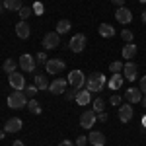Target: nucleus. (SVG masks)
Wrapping results in <instances>:
<instances>
[{
  "mask_svg": "<svg viewBox=\"0 0 146 146\" xmlns=\"http://www.w3.org/2000/svg\"><path fill=\"white\" fill-rule=\"evenodd\" d=\"M2 4H4L6 10H10V12H20L22 10V0H4Z\"/></svg>",
  "mask_w": 146,
  "mask_h": 146,
  "instance_id": "5701e85b",
  "label": "nucleus"
},
{
  "mask_svg": "<svg viewBox=\"0 0 146 146\" xmlns=\"http://www.w3.org/2000/svg\"><path fill=\"white\" fill-rule=\"evenodd\" d=\"M58 43H60V35L56 33V31L45 33V37H43V47L45 49H56Z\"/></svg>",
  "mask_w": 146,
  "mask_h": 146,
  "instance_id": "9b49d317",
  "label": "nucleus"
},
{
  "mask_svg": "<svg viewBox=\"0 0 146 146\" xmlns=\"http://www.w3.org/2000/svg\"><path fill=\"white\" fill-rule=\"evenodd\" d=\"M117 115H119V121H121V123H129V121L133 119L135 111H133L131 103H125V105H119V111H117Z\"/></svg>",
  "mask_w": 146,
  "mask_h": 146,
  "instance_id": "f8f14e48",
  "label": "nucleus"
},
{
  "mask_svg": "<svg viewBox=\"0 0 146 146\" xmlns=\"http://www.w3.org/2000/svg\"><path fill=\"white\" fill-rule=\"evenodd\" d=\"M33 14H35V16H43V14H45V6H43V2H35V4H33Z\"/></svg>",
  "mask_w": 146,
  "mask_h": 146,
  "instance_id": "2f4dec72",
  "label": "nucleus"
},
{
  "mask_svg": "<svg viewBox=\"0 0 146 146\" xmlns=\"http://www.w3.org/2000/svg\"><path fill=\"white\" fill-rule=\"evenodd\" d=\"M4 135H6V133H4V131H0V140L4 138Z\"/></svg>",
  "mask_w": 146,
  "mask_h": 146,
  "instance_id": "49530a36",
  "label": "nucleus"
},
{
  "mask_svg": "<svg viewBox=\"0 0 146 146\" xmlns=\"http://www.w3.org/2000/svg\"><path fill=\"white\" fill-rule=\"evenodd\" d=\"M100 35L105 37V39H109V37L115 35V27L109 25V23H100Z\"/></svg>",
  "mask_w": 146,
  "mask_h": 146,
  "instance_id": "4be33fe9",
  "label": "nucleus"
},
{
  "mask_svg": "<svg viewBox=\"0 0 146 146\" xmlns=\"http://www.w3.org/2000/svg\"><path fill=\"white\" fill-rule=\"evenodd\" d=\"M76 92H78V90H74V88H72V90H66V92H64V98H66V101L76 100Z\"/></svg>",
  "mask_w": 146,
  "mask_h": 146,
  "instance_id": "72a5a7b5",
  "label": "nucleus"
},
{
  "mask_svg": "<svg viewBox=\"0 0 146 146\" xmlns=\"http://www.w3.org/2000/svg\"><path fill=\"white\" fill-rule=\"evenodd\" d=\"M107 119H109V117H107V113L101 111V113H100V123H107Z\"/></svg>",
  "mask_w": 146,
  "mask_h": 146,
  "instance_id": "4c0bfd02",
  "label": "nucleus"
},
{
  "mask_svg": "<svg viewBox=\"0 0 146 146\" xmlns=\"http://www.w3.org/2000/svg\"><path fill=\"white\" fill-rule=\"evenodd\" d=\"M37 64H47V60H49V56H47V53H37Z\"/></svg>",
  "mask_w": 146,
  "mask_h": 146,
  "instance_id": "473e14b6",
  "label": "nucleus"
},
{
  "mask_svg": "<svg viewBox=\"0 0 146 146\" xmlns=\"http://www.w3.org/2000/svg\"><path fill=\"white\" fill-rule=\"evenodd\" d=\"M58 146H74V144H72L70 140H60V142H58Z\"/></svg>",
  "mask_w": 146,
  "mask_h": 146,
  "instance_id": "58836bf2",
  "label": "nucleus"
},
{
  "mask_svg": "<svg viewBox=\"0 0 146 146\" xmlns=\"http://www.w3.org/2000/svg\"><path fill=\"white\" fill-rule=\"evenodd\" d=\"M86 142H88V136H78V138H76V146H86Z\"/></svg>",
  "mask_w": 146,
  "mask_h": 146,
  "instance_id": "c9c22d12",
  "label": "nucleus"
},
{
  "mask_svg": "<svg viewBox=\"0 0 146 146\" xmlns=\"http://www.w3.org/2000/svg\"><path fill=\"white\" fill-rule=\"evenodd\" d=\"M68 84H70L74 90H82L84 84H86L84 72H82V70H72V72H68Z\"/></svg>",
  "mask_w": 146,
  "mask_h": 146,
  "instance_id": "7ed1b4c3",
  "label": "nucleus"
},
{
  "mask_svg": "<svg viewBox=\"0 0 146 146\" xmlns=\"http://www.w3.org/2000/svg\"><path fill=\"white\" fill-rule=\"evenodd\" d=\"M109 103H111V105H121V96L113 94L111 98H109Z\"/></svg>",
  "mask_w": 146,
  "mask_h": 146,
  "instance_id": "f704fd0d",
  "label": "nucleus"
},
{
  "mask_svg": "<svg viewBox=\"0 0 146 146\" xmlns=\"http://www.w3.org/2000/svg\"><path fill=\"white\" fill-rule=\"evenodd\" d=\"M142 22L146 23V12H142Z\"/></svg>",
  "mask_w": 146,
  "mask_h": 146,
  "instance_id": "a18cd8bd",
  "label": "nucleus"
},
{
  "mask_svg": "<svg viewBox=\"0 0 146 146\" xmlns=\"http://www.w3.org/2000/svg\"><path fill=\"white\" fill-rule=\"evenodd\" d=\"M113 4H115V6H119V8H121V6H125V0H111Z\"/></svg>",
  "mask_w": 146,
  "mask_h": 146,
  "instance_id": "ea45409f",
  "label": "nucleus"
},
{
  "mask_svg": "<svg viewBox=\"0 0 146 146\" xmlns=\"http://www.w3.org/2000/svg\"><path fill=\"white\" fill-rule=\"evenodd\" d=\"M115 20L119 23H123V25H127V23L133 22V12L129 10L127 6H121V8H117V12H115Z\"/></svg>",
  "mask_w": 146,
  "mask_h": 146,
  "instance_id": "39448f33",
  "label": "nucleus"
},
{
  "mask_svg": "<svg viewBox=\"0 0 146 146\" xmlns=\"http://www.w3.org/2000/svg\"><path fill=\"white\" fill-rule=\"evenodd\" d=\"M140 2H146V0H140Z\"/></svg>",
  "mask_w": 146,
  "mask_h": 146,
  "instance_id": "de8ad7c7",
  "label": "nucleus"
},
{
  "mask_svg": "<svg viewBox=\"0 0 146 146\" xmlns=\"http://www.w3.org/2000/svg\"><path fill=\"white\" fill-rule=\"evenodd\" d=\"M125 98H127L129 103H140L142 92H140V88H129V90L125 92Z\"/></svg>",
  "mask_w": 146,
  "mask_h": 146,
  "instance_id": "2eb2a0df",
  "label": "nucleus"
},
{
  "mask_svg": "<svg viewBox=\"0 0 146 146\" xmlns=\"http://www.w3.org/2000/svg\"><path fill=\"white\" fill-rule=\"evenodd\" d=\"M0 2H4V0H0Z\"/></svg>",
  "mask_w": 146,
  "mask_h": 146,
  "instance_id": "09e8293b",
  "label": "nucleus"
},
{
  "mask_svg": "<svg viewBox=\"0 0 146 146\" xmlns=\"http://www.w3.org/2000/svg\"><path fill=\"white\" fill-rule=\"evenodd\" d=\"M6 10V8H4V4H2V2H0V14H2V12Z\"/></svg>",
  "mask_w": 146,
  "mask_h": 146,
  "instance_id": "c03bdc74",
  "label": "nucleus"
},
{
  "mask_svg": "<svg viewBox=\"0 0 146 146\" xmlns=\"http://www.w3.org/2000/svg\"><path fill=\"white\" fill-rule=\"evenodd\" d=\"M12 146H23V142H22V140H14V142H12Z\"/></svg>",
  "mask_w": 146,
  "mask_h": 146,
  "instance_id": "a19ab883",
  "label": "nucleus"
},
{
  "mask_svg": "<svg viewBox=\"0 0 146 146\" xmlns=\"http://www.w3.org/2000/svg\"><path fill=\"white\" fill-rule=\"evenodd\" d=\"M18 14H20V20H22V22H25V20H27V18H29V16L33 14V8H27V6H22V10L18 12Z\"/></svg>",
  "mask_w": 146,
  "mask_h": 146,
  "instance_id": "bb28decb",
  "label": "nucleus"
},
{
  "mask_svg": "<svg viewBox=\"0 0 146 146\" xmlns=\"http://www.w3.org/2000/svg\"><path fill=\"white\" fill-rule=\"evenodd\" d=\"M121 37H123L125 43H133V39H135V33H133V31H129V29H123V31H121Z\"/></svg>",
  "mask_w": 146,
  "mask_h": 146,
  "instance_id": "7c9ffc66",
  "label": "nucleus"
},
{
  "mask_svg": "<svg viewBox=\"0 0 146 146\" xmlns=\"http://www.w3.org/2000/svg\"><path fill=\"white\" fill-rule=\"evenodd\" d=\"M16 35H18L20 39H27V37H29V25L20 20V22L16 23Z\"/></svg>",
  "mask_w": 146,
  "mask_h": 146,
  "instance_id": "6ab92c4d",
  "label": "nucleus"
},
{
  "mask_svg": "<svg viewBox=\"0 0 146 146\" xmlns=\"http://www.w3.org/2000/svg\"><path fill=\"white\" fill-rule=\"evenodd\" d=\"M70 27H72V25H70L68 20H60V22L56 23V33H58V35H60V33H66Z\"/></svg>",
  "mask_w": 146,
  "mask_h": 146,
  "instance_id": "393cba45",
  "label": "nucleus"
},
{
  "mask_svg": "<svg viewBox=\"0 0 146 146\" xmlns=\"http://www.w3.org/2000/svg\"><path fill=\"white\" fill-rule=\"evenodd\" d=\"M25 107H27L29 111L33 113V115H39V113H41V105L37 103V100H29V101H27V105H25Z\"/></svg>",
  "mask_w": 146,
  "mask_h": 146,
  "instance_id": "a878e982",
  "label": "nucleus"
},
{
  "mask_svg": "<svg viewBox=\"0 0 146 146\" xmlns=\"http://www.w3.org/2000/svg\"><path fill=\"white\" fill-rule=\"evenodd\" d=\"M45 68H47V74H58V72L64 70V62L60 58H49Z\"/></svg>",
  "mask_w": 146,
  "mask_h": 146,
  "instance_id": "6e6552de",
  "label": "nucleus"
},
{
  "mask_svg": "<svg viewBox=\"0 0 146 146\" xmlns=\"http://www.w3.org/2000/svg\"><path fill=\"white\" fill-rule=\"evenodd\" d=\"M22 127H23V121L20 117H12L4 125V133H18V131H22Z\"/></svg>",
  "mask_w": 146,
  "mask_h": 146,
  "instance_id": "4468645a",
  "label": "nucleus"
},
{
  "mask_svg": "<svg viewBox=\"0 0 146 146\" xmlns=\"http://www.w3.org/2000/svg\"><path fill=\"white\" fill-rule=\"evenodd\" d=\"M105 76L103 74H100V72H94V74H90V78L86 80V90L90 92H101L103 90V86H105Z\"/></svg>",
  "mask_w": 146,
  "mask_h": 146,
  "instance_id": "f03ea898",
  "label": "nucleus"
},
{
  "mask_svg": "<svg viewBox=\"0 0 146 146\" xmlns=\"http://www.w3.org/2000/svg\"><path fill=\"white\" fill-rule=\"evenodd\" d=\"M140 103H142V107H146V96L142 98V100H140Z\"/></svg>",
  "mask_w": 146,
  "mask_h": 146,
  "instance_id": "79ce46f5",
  "label": "nucleus"
},
{
  "mask_svg": "<svg viewBox=\"0 0 146 146\" xmlns=\"http://www.w3.org/2000/svg\"><path fill=\"white\" fill-rule=\"evenodd\" d=\"M88 142H90L92 146H105V135L94 131V133H90V136H88Z\"/></svg>",
  "mask_w": 146,
  "mask_h": 146,
  "instance_id": "a211bd4d",
  "label": "nucleus"
},
{
  "mask_svg": "<svg viewBox=\"0 0 146 146\" xmlns=\"http://www.w3.org/2000/svg\"><path fill=\"white\" fill-rule=\"evenodd\" d=\"M138 88H140V92L146 96V76H142V78H140V86H138Z\"/></svg>",
  "mask_w": 146,
  "mask_h": 146,
  "instance_id": "e433bc0d",
  "label": "nucleus"
},
{
  "mask_svg": "<svg viewBox=\"0 0 146 146\" xmlns=\"http://www.w3.org/2000/svg\"><path fill=\"white\" fill-rule=\"evenodd\" d=\"M109 70H111V74H119V72H123V62H119V60H115L109 64Z\"/></svg>",
  "mask_w": 146,
  "mask_h": 146,
  "instance_id": "cd10ccee",
  "label": "nucleus"
},
{
  "mask_svg": "<svg viewBox=\"0 0 146 146\" xmlns=\"http://www.w3.org/2000/svg\"><path fill=\"white\" fill-rule=\"evenodd\" d=\"M123 76L125 80H129V82H133V80H136V76H138V66H136L135 62H125L123 64Z\"/></svg>",
  "mask_w": 146,
  "mask_h": 146,
  "instance_id": "1a4fd4ad",
  "label": "nucleus"
},
{
  "mask_svg": "<svg viewBox=\"0 0 146 146\" xmlns=\"http://www.w3.org/2000/svg\"><path fill=\"white\" fill-rule=\"evenodd\" d=\"M18 66H20V62H18V60H14V58H6L2 68H4V72L12 74V72H16V70H18Z\"/></svg>",
  "mask_w": 146,
  "mask_h": 146,
  "instance_id": "b1692460",
  "label": "nucleus"
},
{
  "mask_svg": "<svg viewBox=\"0 0 146 146\" xmlns=\"http://www.w3.org/2000/svg\"><path fill=\"white\" fill-rule=\"evenodd\" d=\"M25 96H27V98H29V100H33L35 96H37V92H39V88H37V86H25Z\"/></svg>",
  "mask_w": 146,
  "mask_h": 146,
  "instance_id": "c85d7f7f",
  "label": "nucleus"
},
{
  "mask_svg": "<svg viewBox=\"0 0 146 146\" xmlns=\"http://www.w3.org/2000/svg\"><path fill=\"white\" fill-rule=\"evenodd\" d=\"M96 121H98V113L94 111V109H92V111H84L82 117H80V125H82L84 129H92Z\"/></svg>",
  "mask_w": 146,
  "mask_h": 146,
  "instance_id": "9d476101",
  "label": "nucleus"
},
{
  "mask_svg": "<svg viewBox=\"0 0 146 146\" xmlns=\"http://www.w3.org/2000/svg\"><path fill=\"white\" fill-rule=\"evenodd\" d=\"M18 62H20V66H22L23 72H35V62H37V60H35V56H31V55H27V53H25V55L20 56V60H18Z\"/></svg>",
  "mask_w": 146,
  "mask_h": 146,
  "instance_id": "0eeeda50",
  "label": "nucleus"
},
{
  "mask_svg": "<svg viewBox=\"0 0 146 146\" xmlns=\"http://www.w3.org/2000/svg\"><path fill=\"white\" fill-rule=\"evenodd\" d=\"M103 109H105V101L101 100V98L94 100V111H96V113H101Z\"/></svg>",
  "mask_w": 146,
  "mask_h": 146,
  "instance_id": "c756f323",
  "label": "nucleus"
},
{
  "mask_svg": "<svg viewBox=\"0 0 146 146\" xmlns=\"http://www.w3.org/2000/svg\"><path fill=\"white\" fill-rule=\"evenodd\" d=\"M8 84H10L14 90H25V78H23V74H20L18 70L12 72L10 76H8Z\"/></svg>",
  "mask_w": 146,
  "mask_h": 146,
  "instance_id": "423d86ee",
  "label": "nucleus"
},
{
  "mask_svg": "<svg viewBox=\"0 0 146 146\" xmlns=\"http://www.w3.org/2000/svg\"><path fill=\"white\" fill-rule=\"evenodd\" d=\"M123 82H125V76L119 72V74H111V78L107 80V86H109L111 90H121Z\"/></svg>",
  "mask_w": 146,
  "mask_h": 146,
  "instance_id": "dca6fc26",
  "label": "nucleus"
},
{
  "mask_svg": "<svg viewBox=\"0 0 146 146\" xmlns=\"http://www.w3.org/2000/svg\"><path fill=\"white\" fill-rule=\"evenodd\" d=\"M33 78H35V86H37L39 90H49V84H51V82L47 80L45 74H39V72H37V74H33Z\"/></svg>",
  "mask_w": 146,
  "mask_h": 146,
  "instance_id": "412c9836",
  "label": "nucleus"
},
{
  "mask_svg": "<svg viewBox=\"0 0 146 146\" xmlns=\"http://www.w3.org/2000/svg\"><path fill=\"white\" fill-rule=\"evenodd\" d=\"M76 103H78V105H88V103H90L92 101V92L90 90H78L76 92Z\"/></svg>",
  "mask_w": 146,
  "mask_h": 146,
  "instance_id": "f3484780",
  "label": "nucleus"
},
{
  "mask_svg": "<svg viewBox=\"0 0 146 146\" xmlns=\"http://www.w3.org/2000/svg\"><path fill=\"white\" fill-rule=\"evenodd\" d=\"M27 105V96L23 90H14L8 96V107L10 109H22Z\"/></svg>",
  "mask_w": 146,
  "mask_h": 146,
  "instance_id": "f257e3e1",
  "label": "nucleus"
},
{
  "mask_svg": "<svg viewBox=\"0 0 146 146\" xmlns=\"http://www.w3.org/2000/svg\"><path fill=\"white\" fill-rule=\"evenodd\" d=\"M142 127H144V129H146V115H144V117H142Z\"/></svg>",
  "mask_w": 146,
  "mask_h": 146,
  "instance_id": "37998d69",
  "label": "nucleus"
},
{
  "mask_svg": "<svg viewBox=\"0 0 146 146\" xmlns=\"http://www.w3.org/2000/svg\"><path fill=\"white\" fill-rule=\"evenodd\" d=\"M136 51H138V47H136L135 43H127V45L123 47V51H121V55H123V58L131 60V58H135Z\"/></svg>",
  "mask_w": 146,
  "mask_h": 146,
  "instance_id": "aec40b11",
  "label": "nucleus"
},
{
  "mask_svg": "<svg viewBox=\"0 0 146 146\" xmlns=\"http://www.w3.org/2000/svg\"><path fill=\"white\" fill-rule=\"evenodd\" d=\"M68 49L72 51V53H82L84 49H86V37L84 33H76L72 39H70V43H68Z\"/></svg>",
  "mask_w": 146,
  "mask_h": 146,
  "instance_id": "20e7f679",
  "label": "nucleus"
},
{
  "mask_svg": "<svg viewBox=\"0 0 146 146\" xmlns=\"http://www.w3.org/2000/svg\"><path fill=\"white\" fill-rule=\"evenodd\" d=\"M49 92H51V94H55V96H60V94H64V92H66V80H64V78H56V80H53V82L49 84Z\"/></svg>",
  "mask_w": 146,
  "mask_h": 146,
  "instance_id": "ddd939ff",
  "label": "nucleus"
}]
</instances>
